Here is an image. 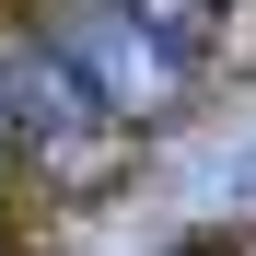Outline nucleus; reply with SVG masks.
<instances>
[{
    "mask_svg": "<svg viewBox=\"0 0 256 256\" xmlns=\"http://www.w3.org/2000/svg\"><path fill=\"white\" fill-rule=\"evenodd\" d=\"M0 105H12V140H35V163H47L58 186H94L116 163V116L70 82V58L35 35V47H0Z\"/></svg>",
    "mask_w": 256,
    "mask_h": 256,
    "instance_id": "nucleus-2",
    "label": "nucleus"
},
{
    "mask_svg": "<svg viewBox=\"0 0 256 256\" xmlns=\"http://www.w3.org/2000/svg\"><path fill=\"white\" fill-rule=\"evenodd\" d=\"M47 47L70 58V82H82L116 128H128V116H163V105L186 94V47H175V35H152L128 0H70V24L47 35Z\"/></svg>",
    "mask_w": 256,
    "mask_h": 256,
    "instance_id": "nucleus-1",
    "label": "nucleus"
},
{
    "mask_svg": "<svg viewBox=\"0 0 256 256\" xmlns=\"http://www.w3.org/2000/svg\"><path fill=\"white\" fill-rule=\"evenodd\" d=\"M0 152H12V105H0Z\"/></svg>",
    "mask_w": 256,
    "mask_h": 256,
    "instance_id": "nucleus-3",
    "label": "nucleus"
}]
</instances>
